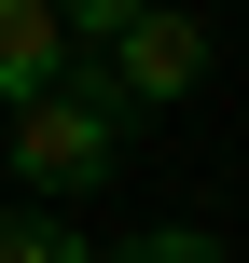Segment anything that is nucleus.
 <instances>
[{
    "label": "nucleus",
    "instance_id": "obj_1",
    "mask_svg": "<svg viewBox=\"0 0 249 263\" xmlns=\"http://www.w3.org/2000/svg\"><path fill=\"white\" fill-rule=\"evenodd\" d=\"M111 166H125V111H111L97 69H69L55 97L14 111V208H69V194H97Z\"/></svg>",
    "mask_w": 249,
    "mask_h": 263
},
{
    "label": "nucleus",
    "instance_id": "obj_2",
    "mask_svg": "<svg viewBox=\"0 0 249 263\" xmlns=\"http://www.w3.org/2000/svg\"><path fill=\"white\" fill-rule=\"evenodd\" d=\"M97 83H111V111H180L194 83H208V14H180V0H152L111 55H97Z\"/></svg>",
    "mask_w": 249,
    "mask_h": 263
},
{
    "label": "nucleus",
    "instance_id": "obj_3",
    "mask_svg": "<svg viewBox=\"0 0 249 263\" xmlns=\"http://www.w3.org/2000/svg\"><path fill=\"white\" fill-rule=\"evenodd\" d=\"M55 83H69L55 0H0V111H28V97H55Z\"/></svg>",
    "mask_w": 249,
    "mask_h": 263
},
{
    "label": "nucleus",
    "instance_id": "obj_4",
    "mask_svg": "<svg viewBox=\"0 0 249 263\" xmlns=\"http://www.w3.org/2000/svg\"><path fill=\"white\" fill-rule=\"evenodd\" d=\"M0 263H97L69 236V208H0Z\"/></svg>",
    "mask_w": 249,
    "mask_h": 263
},
{
    "label": "nucleus",
    "instance_id": "obj_5",
    "mask_svg": "<svg viewBox=\"0 0 249 263\" xmlns=\"http://www.w3.org/2000/svg\"><path fill=\"white\" fill-rule=\"evenodd\" d=\"M97 263H236L208 222H152V236H125V250H97Z\"/></svg>",
    "mask_w": 249,
    "mask_h": 263
},
{
    "label": "nucleus",
    "instance_id": "obj_6",
    "mask_svg": "<svg viewBox=\"0 0 249 263\" xmlns=\"http://www.w3.org/2000/svg\"><path fill=\"white\" fill-rule=\"evenodd\" d=\"M139 14H152V0H55V28H69V42H97V55H111Z\"/></svg>",
    "mask_w": 249,
    "mask_h": 263
}]
</instances>
